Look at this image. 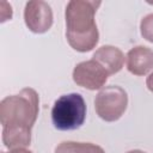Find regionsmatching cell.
<instances>
[{
    "mask_svg": "<svg viewBox=\"0 0 153 153\" xmlns=\"http://www.w3.org/2000/svg\"><path fill=\"white\" fill-rule=\"evenodd\" d=\"M127 153H146V152H143V151H141V149H133V151H129V152H127Z\"/></svg>",
    "mask_w": 153,
    "mask_h": 153,
    "instance_id": "4fadbf2b",
    "label": "cell"
},
{
    "mask_svg": "<svg viewBox=\"0 0 153 153\" xmlns=\"http://www.w3.org/2000/svg\"><path fill=\"white\" fill-rule=\"evenodd\" d=\"M100 1L72 0L66 6V37L69 45L80 53L92 50L99 39L94 14Z\"/></svg>",
    "mask_w": 153,
    "mask_h": 153,
    "instance_id": "6da1fadb",
    "label": "cell"
},
{
    "mask_svg": "<svg viewBox=\"0 0 153 153\" xmlns=\"http://www.w3.org/2000/svg\"><path fill=\"white\" fill-rule=\"evenodd\" d=\"M1 153H32V152L25 148H16V149H11L10 152H1Z\"/></svg>",
    "mask_w": 153,
    "mask_h": 153,
    "instance_id": "7c38bea8",
    "label": "cell"
},
{
    "mask_svg": "<svg viewBox=\"0 0 153 153\" xmlns=\"http://www.w3.org/2000/svg\"><path fill=\"white\" fill-rule=\"evenodd\" d=\"M146 86H147V88L151 92H153V72L147 76V79H146Z\"/></svg>",
    "mask_w": 153,
    "mask_h": 153,
    "instance_id": "8fae6325",
    "label": "cell"
},
{
    "mask_svg": "<svg viewBox=\"0 0 153 153\" xmlns=\"http://www.w3.org/2000/svg\"><path fill=\"white\" fill-rule=\"evenodd\" d=\"M86 118V104L80 93L63 94L55 100L51 109V121L59 130H74L81 127Z\"/></svg>",
    "mask_w": 153,
    "mask_h": 153,
    "instance_id": "3957f363",
    "label": "cell"
},
{
    "mask_svg": "<svg viewBox=\"0 0 153 153\" xmlns=\"http://www.w3.org/2000/svg\"><path fill=\"white\" fill-rule=\"evenodd\" d=\"M140 30L142 37L146 41L153 43V13H149L141 19Z\"/></svg>",
    "mask_w": 153,
    "mask_h": 153,
    "instance_id": "30bf717a",
    "label": "cell"
},
{
    "mask_svg": "<svg viewBox=\"0 0 153 153\" xmlns=\"http://www.w3.org/2000/svg\"><path fill=\"white\" fill-rule=\"evenodd\" d=\"M92 60L97 61L109 75L120 72L124 65L123 53L114 45H102L94 51Z\"/></svg>",
    "mask_w": 153,
    "mask_h": 153,
    "instance_id": "ba28073f",
    "label": "cell"
},
{
    "mask_svg": "<svg viewBox=\"0 0 153 153\" xmlns=\"http://www.w3.org/2000/svg\"><path fill=\"white\" fill-rule=\"evenodd\" d=\"M24 20L30 31L35 33L47 32L53 25L51 8L42 0L27 1L24 10Z\"/></svg>",
    "mask_w": 153,
    "mask_h": 153,
    "instance_id": "8992f818",
    "label": "cell"
},
{
    "mask_svg": "<svg viewBox=\"0 0 153 153\" xmlns=\"http://www.w3.org/2000/svg\"><path fill=\"white\" fill-rule=\"evenodd\" d=\"M38 116V94L25 87L18 94L5 97L0 102V122L4 130L31 131Z\"/></svg>",
    "mask_w": 153,
    "mask_h": 153,
    "instance_id": "7a4b0ae2",
    "label": "cell"
},
{
    "mask_svg": "<svg viewBox=\"0 0 153 153\" xmlns=\"http://www.w3.org/2000/svg\"><path fill=\"white\" fill-rule=\"evenodd\" d=\"M127 69L134 75H146L153 69V50L145 45H136L127 54Z\"/></svg>",
    "mask_w": 153,
    "mask_h": 153,
    "instance_id": "52a82bcc",
    "label": "cell"
},
{
    "mask_svg": "<svg viewBox=\"0 0 153 153\" xmlns=\"http://www.w3.org/2000/svg\"><path fill=\"white\" fill-rule=\"evenodd\" d=\"M127 105V92L117 85H110L100 88L94 99L96 112L105 122L117 121L124 114Z\"/></svg>",
    "mask_w": 153,
    "mask_h": 153,
    "instance_id": "277c9868",
    "label": "cell"
},
{
    "mask_svg": "<svg viewBox=\"0 0 153 153\" xmlns=\"http://www.w3.org/2000/svg\"><path fill=\"white\" fill-rule=\"evenodd\" d=\"M55 153H105L104 149L91 142L63 141L56 146Z\"/></svg>",
    "mask_w": 153,
    "mask_h": 153,
    "instance_id": "9c48e42d",
    "label": "cell"
},
{
    "mask_svg": "<svg viewBox=\"0 0 153 153\" xmlns=\"http://www.w3.org/2000/svg\"><path fill=\"white\" fill-rule=\"evenodd\" d=\"M109 74L106 71L94 60L82 61L78 63L73 69V80L78 86L87 90L103 88L108 80Z\"/></svg>",
    "mask_w": 153,
    "mask_h": 153,
    "instance_id": "5b68a950",
    "label": "cell"
}]
</instances>
